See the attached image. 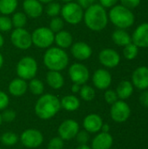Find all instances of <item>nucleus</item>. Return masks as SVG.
<instances>
[{
	"mask_svg": "<svg viewBox=\"0 0 148 149\" xmlns=\"http://www.w3.org/2000/svg\"><path fill=\"white\" fill-rule=\"evenodd\" d=\"M62 2H64V3H70V2H72V0H61Z\"/></svg>",
	"mask_w": 148,
	"mask_h": 149,
	"instance_id": "51",
	"label": "nucleus"
},
{
	"mask_svg": "<svg viewBox=\"0 0 148 149\" xmlns=\"http://www.w3.org/2000/svg\"><path fill=\"white\" fill-rule=\"evenodd\" d=\"M99 60L104 66L107 68H114L119 65L120 62V56L115 50L106 48L99 52Z\"/></svg>",
	"mask_w": 148,
	"mask_h": 149,
	"instance_id": "13",
	"label": "nucleus"
},
{
	"mask_svg": "<svg viewBox=\"0 0 148 149\" xmlns=\"http://www.w3.org/2000/svg\"><path fill=\"white\" fill-rule=\"evenodd\" d=\"M60 14L64 21L75 25L83 20L84 9L78 3L70 2L66 3L64 6L61 7Z\"/></svg>",
	"mask_w": 148,
	"mask_h": 149,
	"instance_id": "6",
	"label": "nucleus"
},
{
	"mask_svg": "<svg viewBox=\"0 0 148 149\" xmlns=\"http://www.w3.org/2000/svg\"><path fill=\"white\" fill-rule=\"evenodd\" d=\"M79 131V123L72 119H67L64 120L58 127V134L63 141H71L75 139L77 134Z\"/></svg>",
	"mask_w": 148,
	"mask_h": 149,
	"instance_id": "12",
	"label": "nucleus"
},
{
	"mask_svg": "<svg viewBox=\"0 0 148 149\" xmlns=\"http://www.w3.org/2000/svg\"><path fill=\"white\" fill-rule=\"evenodd\" d=\"M54 42L58 47L61 49H67L70 48L73 44V38L69 31L62 30L55 34Z\"/></svg>",
	"mask_w": 148,
	"mask_h": 149,
	"instance_id": "22",
	"label": "nucleus"
},
{
	"mask_svg": "<svg viewBox=\"0 0 148 149\" xmlns=\"http://www.w3.org/2000/svg\"><path fill=\"white\" fill-rule=\"evenodd\" d=\"M2 123H3V120H2V115L0 113V126L2 125Z\"/></svg>",
	"mask_w": 148,
	"mask_h": 149,
	"instance_id": "52",
	"label": "nucleus"
},
{
	"mask_svg": "<svg viewBox=\"0 0 148 149\" xmlns=\"http://www.w3.org/2000/svg\"><path fill=\"white\" fill-rule=\"evenodd\" d=\"M83 9H86V8H88L91 4H92V3H91V2L89 1V0H78V2H77Z\"/></svg>",
	"mask_w": 148,
	"mask_h": 149,
	"instance_id": "44",
	"label": "nucleus"
},
{
	"mask_svg": "<svg viewBox=\"0 0 148 149\" xmlns=\"http://www.w3.org/2000/svg\"><path fill=\"white\" fill-rule=\"evenodd\" d=\"M141 0H120L121 5L132 10L138 7L140 3Z\"/></svg>",
	"mask_w": 148,
	"mask_h": 149,
	"instance_id": "41",
	"label": "nucleus"
},
{
	"mask_svg": "<svg viewBox=\"0 0 148 149\" xmlns=\"http://www.w3.org/2000/svg\"><path fill=\"white\" fill-rule=\"evenodd\" d=\"M131 38L132 42L139 48H148V23L140 24Z\"/></svg>",
	"mask_w": 148,
	"mask_h": 149,
	"instance_id": "15",
	"label": "nucleus"
},
{
	"mask_svg": "<svg viewBox=\"0 0 148 149\" xmlns=\"http://www.w3.org/2000/svg\"><path fill=\"white\" fill-rule=\"evenodd\" d=\"M80 87H81V86L73 83V85H72V92L73 93H79V91H80Z\"/></svg>",
	"mask_w": 148,
	"mask_h": 149,
	"instance_id": "45",
	"label": "nucleus"
},
{
	"mask_svg": "<svg viewBox=\"0 0 148 149\" xmlns=\"http://www.w3.org/2000/svg\"><path fill=\"white\" fill-rule=\"evenodd\" d=\"M71 52H72V55L76 59L83 61V60L88 59L92 56V49L88 44L82 42V41H79L72 45Z\"/></svg>",
	"mask_w": 148,
	"mask_h": 149,
	"instance_id": "16",
	"label": "nucleus"
},
{
	"mask_svg": "<svg viewBox=\"0 0 148 149\" xmlns=\"http://www.w3.org/2000/svg\"><path fill=\"white\" fill-rule=\"evenodd\" d=\"M38 1L41 2L42 3H51V2H52L54 0H38Z\"/></svg>",
	"mask_w": 148,
	"mask_h": 149,
	"instance_id": "50",
	"label": "nucleus"
},
{
	"mask_svg": "<svg viewBox=\"0 0 148 149\" xmlns=\"http://www.w3.org/2000/svg\"><path fill=\"white\" fill-rule=\"evenodd\" d=\"M115 92L118 95V98L121 100H127L133 93V85L128 80H123L118 85Z\"/></svg>",
	"mask_w": 148,
	"mask_h": 149,
	"instance_id": "24",
	"label": "nucleus"
},
{
	"mask_svg": "<svg viewBox=\"0 0 148 149\" xmlns=\"http://www.w3.org/2000/svg\"><path fill=\"white\" fill-rule=\"evenodd\" d=\"M1 115H2L3 121L8 122V123L12 122L16 119V112L11 109H4L3 113H1Z\"/></svg>",
	"mask_w": 148,
	"mask_h": 149,
	"instance_id": "39",
	"label": "nucleus"
},
{
	"mask_svg": "<svg viewBox=\"0 0 148 149\" xmlns=\"http://www.w3.org/2000/svg\"><path fill=\"white\" fill-rule=\"evenodd\" d=\"M0 149H1V148H0Z\"/></svg>",
	"mask_w": 148,
	"mask_h": 149,
	"instance_id": "54",
	"label": "nucleus"
},
{
	"mask_svg": "<svg viewBox=\"0 0 148 149\" xmlns=\"http://www.w3.org/2000/svg\"><path fill=\"white\" fill-rule=\"evenodd\" d=\"M54 33H57L63 30L64 28V20L63 18L59 17H54L51 18L50 22V27H49Z\"/></svg>",
	"mask_w": 148,
	"mask_h": 149,
	"instance_id": "34",
	"label": "nucleus"
},
{
	"mask_svg": "<svg viewBox=\"0 0 148 149\" xmlns=\"http://www.w3.org/2000/svg\"><path fill=\"white\" fill-rule=\"evenodd\" d=\"M20 141L26 148H37L40 147L44 141L43 134L34 128L24 130L20 135Z\"/></svg>",
	"mask_w": 148,
	"mask_h": 149,
	"instance_id": "9",
	"label": "nucleus"
},
{
	"mask_svg": "<svg viewBox=\"0 0 148 149\" xmlns=\"http://www.w3.org/2000/svg\"><path fill=\"white\" fill-rule=\"evenodd\" d=\"M119 0H99V4L102 5L105 9L106 8H112L114 5H116L117 2Z\"/></svg>",
	"mask_w": 148,
	"mask_h": 149,
	"instance_id": "42",
	"label": "nucleus"
},
{
	"mask_svg": "<svg viewBox=\"0 0 148 149\" xmlns=\"http://www.w3.org/2000/svg\"><path fill=\"white\" fill-rule=\"evenodd\" d=\"M11 22L15 28H24L27 23V16L24 12H16L12 16Z\"/></svg>",
	"mask_w": 148,
	"mask_h": 149,
	"instance_id": "31",
	"label": "nucleus"
},
{
	"mask_svg": "<svg viewBox=\"0 0 148 149\" xmlns=\"http://www.w3.org/2000/svg\"><path fill=\"white\" fill-rule=\"evenodd\" d=\"M46 82L50 87L54 90H58L63 87L65 79L60 72L49 71L46 74Z\"/></svg>",
	"mask_w": 148,
	"mask_h": 149,
	"instance_id": "23",
	"label": "nucleus"
},
{
	"mask_svg": "<svg viewBox=\"0 0 148 149\" xmlns=\"http://www.w3.org/2000/svg\"><path fill=\"white\" fill-rule=\"evenodd\" d=\"M64 141H63L59 136L54 137L49 141L47 145V149H64Z\"/></svg>",
	"mask_w": 148,
	"mask_h": 149,
	"instance_id": "36",
	"label": "nucleus"
},
{
	"mask_svg": "<svg viewBox=\"0 0 148 149\" xmlns=\"http://www.w3.org/2000/svg\"><path fill=\"white\" fill-rule=\"evenodd\" d=\"M110 115L113 120L117 123L126 122L131 115V108L124 100H117L110 109Z\"/></svg>",
	"mask_w": 148,
	"mask_h": 149,
	"instance_id": "10",
	"label": "nucleus"
},
{
	"mask_svg": "<svg viewBox=\"0 0 148 149\" xmlns=\"http://www.w3.org/2000/svg\"><path fill=\"white\" fill-rule=\"evenodd\" d=\"M38 63L32 57H24L22 58L17 65V74L18 78L24 80H31L36 77L38 73Z\"/></svg>",
	"mask_w": 148,
	"mask_h": 149,
	"instance_id": "5",
	"label": "nucleus"
},
{
	"mask_svg": "<svg viewBox=\"0 0 148 149\" xmlns=\"http://www.w3.org/2000/svg\"><path fill=\"white\" fill-rule=\"evenodd\" d=\"M24 12L31 18H37L43 13V4L38 0H24L23 3Z\"/></svg>",
	"mask_w": 148,
	"mask_h": 149,
	"instance_id": "19",
	"label": "nucleus"
},
{
	"mask_svg": "<svg viewBox=\"0 0 148 149\" xmlns=\"http://www.w3.org/2000/svg\"><path fill=\"white\" fill-rule=\"evenodd\" d=\"M75 139L77 140V141L79 145H85L88 143V141L90 140V135H89V133L87 131H85V129L79 130V133L77 134Z\"/></svg>",
	"mask_w": 148,
	"mask_h": 149,
	"instance_id": "37",
	"label": "nucleus"
},
{
	"mask_svg": "<svg viewBox=\"0 0 148 149\" xmlns=\"http://www.w3.org/2000/svg\"><path fill=\"white\" fill-rule=\"evenodd\" d=\"M110 149H112V148H110Z\"/></svg>",
	"mask_w": 148,
	"mask_h": 149,
	"instance_id": "55",
	"label": "nucleus"
},
{
	"mask_svg": "<svg viewBox=\"0 0 148 149\" xmlns=\"http://www.w3.org/2000/svg\"><path fill=\"white\" fill-rule=\"evenodd\" d=\"M30 92L34 95H42L44 90V86L43 82L36 78H33L30 80V83L28 85Z\"/></svg>",
	"mask_w": 148,
	"mask_h": 149,
	"instance_id": "28",
	"label": "nucleus"
},
{
	"mask_svg": "<svg viewBox=\"0 0 148 149\" xmlns=\"http://www.w3.org/2000/svg\"><path fill=\"white\" fill-rule=\"evenodd\" d=\"M103 125L102 118L97 113H90L83 120V127L89 134H97L101 131Z\"/></svg>",
	"mask_w": 148,
	"mask_h": 149,
	"instance_id": "18",
	"label": "nucleus"
},
{
	"mask_svg": "<svg viewBox=\"0 0 148 149\" xmlns=\"http://www.w3.org/2000/svg\"><path fill=\"white\" fill-rule=\"evenodd\" d=\"M104 98H105V100L106 101V103H108L110 105H113L117 100H119L118 95H117L116 92L113 90H106L104 94Z\"/></svg>",
	"mask_w": 148,
	"mask_h": 149,
	"instance_id": "38",
	"label": "nucleus"
},
{
	"mask_svg": "<svg viewBox=\"0 0 148 149\" xmlns=\"http://www.w3.org/2000/svg\"><path fill=\"white\" fill-rule=\"evenodd\" d=\"M61 108H64L68 112L77 111L80 107V101L75 95H66L60 100Z\"/></svg>",
	"mask_w": 148,
	"mask_h": 149,
	"instance_id": "26",
	"label": "nucleus"
},
{
	"mask_svg": "<svg viewBox=\"0 0 148 149\" xmlns=\"http://www.w3.org/2000/svg\"><path fill=\"white\" fill-rule=\"evenodd\" d=\"M139 53V47L136 46L133 42L128 44L127 45L124 46L123 49V55L128 60H133L136 58Z\"/></svg>",
	"mask_w": 148,
	"mask_h": 149,
	"instance_id": "32",
	"label": "nucleus"
},
{
	"mask_svg": "<svg viewBox=\"0 0 148 149\" xmlns=\"http://www.w3.org/2000/svg\"><path fill=\"white\" fill-rule=\"evenodd\" d=\"M132 84L140 90L148 88V67L140 66L134 70L132 75Z\"/></svg>",
	"mask_w": 148,
	"mask_h": 149,
	"instance_id": "17",
	"label": "nucleus"
},
{
	"mask_svg": "<svg viewBox=\"0 0 148 149\" xmlns=\"http://www.w3.org/2000/svg\"><path fill=\"white\" fill-rule=\"evenodd\" d=\"M54 32L49 27H38L31 33L32 45L40 49H48L54 43Z\"/></svg>",
	"mask_w": 148,
	"mask_h": 149,
	"instance_id": "7",
	"label": "nucleus"
},
{
	"mask_svg": "<svg viewBox=\"0 0 148 149\" xmlns=\"http://www.w3.org/2000/svg\"><path fill=\"white\" fill-rule=\"evenodd\" d=\"M140 103L143 107H148V91H144L143 93H141L140 96Z\"/></svg>",
	"mask_w": 148,
	"mask_h": 149,
	"instance_id": "43",
	"label": "nucleus"
},
{
	"mask_svg": "<svg viewBox=\"0 0 148 149\" xmlns=\"http://www.w3.org/2000/svg\"><path fill=\"white\" fill-rule=\"evenodd\" d=\"M9 93L14 96V97H21L27 92L28 89V84L26 83V80L17 78L12 79L9 84Z\"/></svg>",
	"mask_w": 148,
	"mask_h": 149,
	"instance_id": "21",
	"label": "nucleus"
},
{
	"mask_svg": "<svg viewBox=\"0 0 148 149\" xmlns=\"http://www.w3.org/2000/svg\"><path fill=\"white\" fill-rule=\"evenodd\" d=\"M12 45L20 50H27L32 45L31 34L24 28H15L10 35Z\"/></svg>",
	"mask_w": 148,
	"mask_h": 149,
	"instance_id": "8",
	"label": "nucleus"
},
{
	"mask_svg": "<svg viewBox=\"0 0 148 149\" xmlns=\"http://www.w3.org/2000/svg\"><path fill=\"white\" fill-rule=\"evenodd\" d=\"M0 137H1V136H0Z\"/></svg>",
	"mask_w": 148,
	"mask_h": 149,
	"instance_id": "56",
	"label": "nucleus"
},
{
	"mask_svg": "<svg viewBox=\"0 0 148 149\" xmlns=\"http://www.w3.org/2000/svg\"><path fill=\"white\" fill-rule=\"evenodd\" d=\"M61 7L62 6L58 3L52 1L47 3L46 8H45V12L49 17H58L61 12Z\"/></svg>",
	"mask_w": 148,
	"mask_h": 149,
	"instance_id": "33",
	"label": "nucleus"
},
{
	"mask_svg": "<svg viewBox=\"0 0 148 149\" xmlns=\"http://www.w3.org/2000/svg\"><path fill=\"white\" fill-rule=\"evenodd\" d=\"M83 19L87 28L91 31H100L108 24V14L102 5L92 3L85 9Z\"/></svg>",
	"mask_w": 148,
	"mask_h": 149,
	"instance_id": "1",
	"label": "nucleus"
},
{
	"mask_svg": "<svg viewBox=\"0 0 148 149\" xmlns=\"http://www.w3.org/2000/svg\"><path fill=\"white\" fill-rule=\"evenodd\" d=\"M113 143V136L109 133H99L92 141L91 148L92 149H110Z\"/></svg>",
	"mask_w": 148,
	"mask_h": 149,
	"instance_id": "20",
	"label": "nucleus"
},
{
	"mask_svg": "<svg viewBox=\"0 0 148 149\" xmlns=\"http://www.w3.org/2000/svg\"><path fill=\"white\" fill-rule=\"evenodd\" d=\"M9 103L10 99L8 95L4 92L0 91V111H3L4 109H6L9 106Z\"/></svg>",
	"mask_w": 148,
	"mask_h": 149,
	"instance_id": "40",
	"label": "nucleus"
},
{
	"mask_svg": "<svg viewBox=\"0 0 148 149\" xmlns=\"http://www.w3.org/2000/svg\"><path fill=\"white\" fill-rule=\"evenodd\" d=\"M0 140L2 141V143L6 146V147H12L14 145H16L19 140L18 136L17 134L13 133V132H6L4 134H3L0 137Z\"/></svg>",
	"mask_w": 148,
	"mask_h": 149,
	"instance_id": "30",
	"label": "nucleus"
},
{
	"mask_svg": "<svg viewBox=\"0 0 148 149\" xmlns=\"http://www.w3.org/2000/svg\"><path fill=\"white\" fill-rule=\"evenodd\" d=\"M3 65V55L0 53V69L2 68Z\"/></svg>",
	"mask_w": 148,
	"mask_h": 149,
	"instance_id": "49",
	"label": "nucleus"
},
{
	"mask_svg": "<svg viewBox=\"0 0 148 149\" xmlns=\"http://www.w3.org/2000/svg\"><path fill=\"white\" fill-rule=\"evenodd\" d=\"M79 95L83 100L92 101L95 98L96 93H95V90L93 89V87L85 84V85L81 86V87H80Z\"/></svg>",
	"mask_w": 148,
	"mask_h": 149,
	"instance_id": "29",
	"label": "nucleus"
},
{
	"mask_svg": "<svg viewBox=\"0 0 148 149\" xmlns=\"http://www.w3.org/2000/svg\"><path fill=\"white\" fill-rule=\"evenodd\" d=\"M68 74L71 80L74 84H78L79 86L85 85L90 78V72L88 68L81 63L72 64L69 68Z\"/></svg>",
	"mask_w": 148,
	"mask_h": 149,
	"instance_id": "11",
	"label": "nucleus"
},
{
	"mask_svg": "<svg viewBox=\"0 0 148 149\" xmlns=\"http://www.w3.org/2000/svg\"><path fill=\"white\" fill-rule=\"evenodd\" d=\"M3 44H4V38H3V37L1 35V33H0V48L3 45Z\"/></svg>",
	"mask_w": 148,
	"mask_h": 149,
	"instance_id": "48",
	"label": "nucleus"
},
{
	"mask_svg": "<svg viewBox=\"0 0 148 149\" xmlns=\"http://www.w3.org/2000/svg\"><path fill=\"white\" fill-rule=\"evenodd\" d=\"M13 25H12V22H11V18H10L8 16L6 15H3L0 16V31H9L12 29Z\"/></svg>",
	"mask_w": 148,
	"mask_h": 149,
	"instance_id": "35",
	"label": "nucleus"
},
{
	"mask_svg": "<svg viewBox=\"0 0 148 149\" xmlns=\"http://www.w3.org/2000/svg\"><path fill=\"white\" fill-rule=\"evenodd\" d=\"M90 2H91V3H93L94 2H95V0H89Z\"/></svg>",
	"mask_w": 148,
	"mask_h": 149,
	"instance_id": "53",
	"label": "nucleus"
},
{
	"mask_svg": "<svg viewBox=\"0 0 148 149\" xmlns=\"http://www.w3.org/2000/svg\"><path fill=\"white\" fill-rule=\"evenodd\" d=\"M109 130H110V126L108 124H104L102 125V127H101V131L104 132V133H109Z\"/></svg>",
	"mask_w": 148,
	"mask_h": 149,
	"instance_id": "46",
	"label": "nucleus"
},
{
	"mask_svg": "<svg viewBox=\"0 0 148 149\" xmlns=\"http://www.w3.org/2000/svg\"><path fill=\"white\" fill-rule=\"evenodd\" d=\"M64 149H65V148H64Z\"/></svg>",
	"mask_w": 148,
	"mask_h": 149,
	"instance_id": "57",
	"label": "nucleus"
},
{
	"mask_svg": "<svg viewBox=\"0 0 148 149\" xmlns=\"http://www.w3.org/2000/svg\"><path fill=\"white\" fill-rule=\"evenodd\" d=\"M108 18L119 29H126L131 27L135 21V17L132 10L121 4L114 5L111 8Z\"/></svg>",
	"mask_w": 148,
	"mask_h": 149,
	"instance_id": "4",
	"label": "nucleus"
},
{
	"mask_svg": "<svg viewBox=\"0 0 148 149\" xmlns=\"http://www.w3.org/2000/svg\"><path fill=\"white\" fill-rule=\"evenodd\" d=\"M43 61L49 71L61 72L68 65L69 57L64 49L59 47H51L44 52Z\"/></svg>",
	"mask_w": 148,
	"mask_h": 149,
	"instance_id": "3",
	"label": "nucleus"
},
{
	"mask_svg": "<svg viewBox=\"0 0 148 149\" xmlns=\"http://www.w3.org/2000/svg\"><path fill=\"white\" fill-rule=\"evenodd\" d=\"M112 39L119 46H126L132 43V38L124 29H117L112 34Z\"/></svg>",
	"mask_w": 148,
	"mask_h": 149,
	"instance_id": "25",
	"label": "nucleus"
},
{
	"mask_svg": "<svg viewBox=\"0 0 148 149\" xmlns=\"http://www.w3.org/2000/svg\"><path fill=\"white\" fill-rule=\"evenodd\" d=\"M76 149H92L91 147H89L87 144H85V145H79Z\"/></svg>",
	"mask_w": 148,
	"mask_h": 149,
	"instance_id": "47",
	"label": "nucleus"
},
{
	"mask_svg": "<svg viewBox=\"0 0 148 149\" xmlns=\"http://www.w3.org/2000/svg\"><path fill=\"white\" fill-rule=\"evenodd\" d=\"M60 109V100L53 94L46 93L41 95L37 100L34 111L39 119L46 120L53 118Z\"/></svg>",
	"mask_w": 148,
	"mask_h": 149,
	"instance_id": "2",
	"label": "nucleus"
},
{
	"mask_svg": "<svg viewBox=\"0 0 148 149\" xmlns=\"http://www.w3.org/2000/svg\"><path fill=\"white\" fill-rule=\"evenodd\" d=\"M112 75L106 69H98L92 75V83L99 90H106L112 84Z\"/></svg>",
	"mask_w": 148,
	"mask_h": 149,
	"instance_id": "14",
	"label": "nucleus"
},
{
	"mask_svg": "<svg viewBox=\"0 0 148 149\" xmlns=\"http://www.w3.org/2000/svg\"><path fill=\"white\" fill-rule=\"evenodd\" d=\"M17 5V0H0V13L6 16L12 14L15 12Z\"/></svg>",
	"mask_w": 148,
	"mask_h": 149,
	"instance_id": "27",
	"label": "nucleus"
}]
</instances>
